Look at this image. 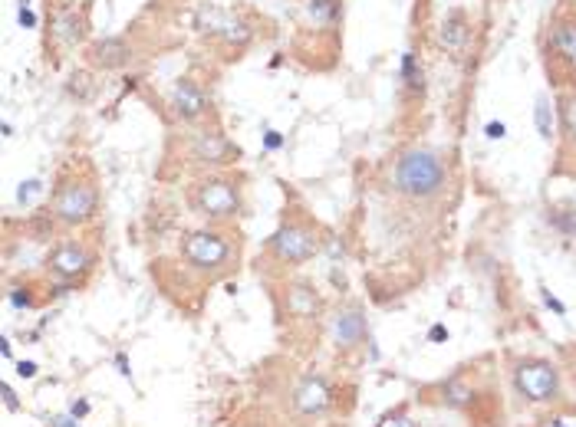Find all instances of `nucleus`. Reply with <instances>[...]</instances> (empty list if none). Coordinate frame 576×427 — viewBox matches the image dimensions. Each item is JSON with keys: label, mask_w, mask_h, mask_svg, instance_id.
<instances>
[{"label": "nucleus", "mask_w": 576, "mask_h": 427, "mask_svg": "<svg viewBox=\"0 0 576 427\" xmlns=\"http://www.w3.org/2000/svg\"><path fill=\"white\" fill-rule=\"evenodd\" d=\"M392 184H395V191L412 201H432L445 191L448 164L432 148H409L392 168Z\"/></svg>", "instance_id": "1"}, {"label": "nucleus", "mask_w": 576, "mask_h": 427, "mask_svg": "<svg viewBox=\"0 0 576 427\" xmlns=\"http://www.w3.org/2000/svg\"><path fill=\"white\" fill-rule=\"evenodd\" d=\"M181 260L195 273L205 276H221L224 270H231V263L238 260V244L221 230H191L181 237Z\"/></svg>", "instance_id": "2"}, {"label": "nucleus", "mask_w": 576, "mask_h": 427, "mask_svg": "<svg viewBox=\"0 0 576 427\" xmlns=\"http://www.w3.org/2000/svg\"><path fill=\"white\" fill-rule=\"evenodd\" d=\"M99 211V191L96 181L89 174H73L66 178L53 194V204H50V214L56 217V224L63 227H83L89 224Z\"/></svg>", "instance_id": "3"}, {"label": "nucleus", "mask_w": 576, "mask_h": 427, "mask_svg": "<svg viewBox=\"0 0 576 427\" xmlns=\"http://www.w3.org/2000/svg\"><path fill=\"white\" fill-rule=\"evenodd\" d=\"M320 230L316 224L303 220V217H290L283 220L277 230L267 240V253L277 260V263H290V267H300L306 260H313L320 253Z\"/></svg>", "instance_id": "4"}, {"label": "nucleus", "mask_w": 576, "mask_h": 427, "mask_svg": "<svg viewBox=\"0 0 576 427\" xmlns=\"http://www.w3.org/2000/svg\"><path fill=\"white\" fill-rule=\"evenodd\" d=\"M191 207H195L201 217H207L211 224H221V220H231L240 214V188L238 181L231 178H221V174H207L195 184L191 191Z\"/></svg>", "instance_id": "5"}, {"label": "nucleus", "mask_w": 576, "mask_h": 427, "mask_svg": "<svg viewBox=\"0 0 576 427\" xmlns=\"http://www.w3.org/2000/svg\"><path fill=\"white\" fill-rule=\"evenodd\" d=\"M514 384H517L523 401L547 405L560 395V372H556V365L544 362V358H527V362H517V368H514Z\"/></svg>", "instance_id": "6"}, {"label": "nucleus", "mask_w": 576, "mask_h": 427, "mask_svg": "<svg viewBox=\"0 0 576 427\" xmlns=\"http://www.w3.org/2000/svg\"><path fill=\"white\" fill-rule=\"evenodd\" d=\"M92 263H96V256L83 240H60L46 256V270L60 283H73V286L83 283V276L92 270Z\"/></svg>", "instance_id": "7"}, {"label": "nucleus", "mask_w": 576, "mask_h": 427, "mask_svg": "<svg viewBox=\"0 0 576 427\" xmlns=\"http://www.w3.org/2000/svg\"><path fill=\"white\" fill-rule=\"evenodd\" d=\"M238 155V148L231 145L218 128H201L191 135V158L198 164H207V168H221V164H231V158Z\"/></svg>", "instance_id": "8"}, {"label": "nucleus", "mask_w": 576, "mask_h": 427, "mask_svg": "<svg viewBox=\"0 0 576 427\" xmlns=\"http://www.w3.org/2000/svg\"><path fill=\"white\" fill-rule=\"evenodd\" d=\"M333 405V388L323 374H306L303 382L296 384L294 391V411L303 417H316L323 414L327 407Z\"/></svg>", "instance_id": "9"}, {"label": "nucleus", "mask_w": 576, "mask_h": 427, "mask_svg": "<svg viewBox=\"0 0 576 427\" xmlns=\"http://www.w3.org/2000/svg\"><path fill=\"white\" fill-rule=\"evenodd\" d=\"M168 106H172V112L181 118V122H198V118L211 108V99L205 96V89L198 83L178 79V83L172 85V92H168Z\"/></svg>", "instance_id": "10"}, {"label": "nucleus", "mask_w": 576, "mask_h": 427, "mask_svg": "<svg viewBox=\"0 0 576 427\" xmlns=\"http://www.w3.org/2000/svg\"><path fill=\"white\" fill-rule=\"evenodd\" d=\"M329 329H333V342L339 349H356L362 339H369V322H366V312L359 306H343L329 319Z\"/></svg>", "instance_id": "11"}, {"label": "nucleus", "mask_w": 576, "mask_h": 427, "mask_svg": "<svg viewBox=\"0 0 576 427\" xmlns=\"http://www.w3.org/2000/svg\"><path fill=\"white\" fill-rule=\"evenodd\" d=\"M471 36H474V30H471L467 13L465 10H448L445 20H441V27H438V46H441L448 56L461 59V56L467 53V46H471Z\"/></svg>", "instance_id": "12"}, {"label": "nucleus", "mask_w": 576, "mask_h": 427, "mask_svg": "<svg viewBox=\"0 0 576 427\" xmlns=\"http://www.w3.org/2000/svg\"><path fill=\"white\" fill-rule=\"evenodd\" d=\"M198 27L205 33H211V36L224 40L228 46H244V43L250 40L247 23L238 20V17H231V13H224V10H201L198 13Z\"/></svg>", "instance_id": "13"}, {"label": "nucleus", "mask_w": 576, "mask_h": 427, "mask_svg": "<svg viewBox=\"0 0 576 427\" xmlns=\"http://www.w3.org/2000/svg\"><path fill=\"white\" fill-rule=\"evenodd\" d=\"M86 56L96 69H122L132 59V46L125 36H102V40L89 43Z\"/></svg>", "instance_id": "14"}, {"label": "nucleus", "mask_w": 576, "mask_h": 427, "mask_svg": "<svg viewBox=\"0 0 576 427\" xmlns=\"http://www.w3.org/2000/svg\"><path fill=\"white\" fill-rule=\"evenodd\" d=\"M547 56H556V59H563L566 66L576 69V17H556L550 23Z\"/></svg>", "instance_id": "15"}, {"label": "nucleus", "mask_w": 576, "mask_h": 427, "mask_svg": "<svg viewBox=\"0 0 576 427\" xmlns=\"http://www.w3.org/2000/svg\"><path fill=\"white\" fill-rule=\"evenodd\" d=\"M287 312L300 322L320 319L323 299H320V293H316L310 283H290V286H287Z\"/></svg>", "instance_id": "16"}, {"label": "nucleus", "mask_w": 576, "mask_h": 427, "mask_svg": "<svg viewBox=\"0 0 576 427\" xmlns=\"http://www.w3.org/2000/svg\"><path fill=\"white\" fill-rule=\"evenodd\" d=\"M83 36H86V20H83L76 10H63L53 20V40L56 43H63V46H76Z\"/></svg>", "instance_id": "17"}, {"label": "nucleus", "mask_w": 576, "mask_h": 427, "mask_svg": "<svg viewBox=\"0 0 576 427\" xmlns=\"http://www.w3.org/2000/svg\"><path fill=\"white\" fill-rule=\"evenodd\" d=\"M556 102L547 92H540L537 96V102H533V125H537V132H540V139L544 141H554L556 139Z\"/></svg>", "instance_id": "18"}, {"label": "nucleus", "mask_w": 576, "mask_h": 427, "mask_svg": "<svg viewBox=\"0 0 576 427\" xmlns=\"http://www.w3.org/2000/svg\"><path fill=\"white\" fill-rule=\"evenodd\" d=\"M336 13H339L336 0H306L303 4V17H306V23H313V27H333V23H336Z\"/></svg>", "instance_id": "19"}, {"label": "nucleus", "mask_w": 576, "mask_h": 427, "mask_svg": "<svg viewBox=\"0 0 576 427\" xmlns=\"http://www.w3.org/2000/svg\"><path fill=\"white\" fill-rule=\"evenodd\" d=\"M399 76H402V83L409 92H422L425 89V69H422V63H418V53H415V50H405L402 53Z\"/></svg>", "instance_id": "20"}, {"label": "nucleus", "mask_w": 576, "mask_h": 427, "mask_svg": "<svg viewBox=\"0 0 576 427\" xmlns=\"http://www.w3.org/2000/svg\"><path fill=\"white\" fill-rule=\"evenodd\" d=\"M556 112H560V128H563L566 141L576 145V92L560 99V108H556Z\"/></svg>", "instance_id": "21"}, {"label": "nucleus", "mask_w": 576, "mask_h": 427, "mask_svg": "<svg viewBox=\"0 0 576 427\" xmlns=\"http://www.w3.org/2000/svg\"><path fill=\"white\" fill-rule=\"evenodd\" d=\"M550 224L566 237H576V211H550Z\"/></svg>", "instance_id": "22"}, {"label": "nucleus", "mask_w": 576, "mask_h": 427, "mask_svg": "<svg viewBox=\"0 0 576 427\" xmlns=\"http://www.w3.org/2000/svg\"><path fill=\"white\" fill-rule=\"evenodd\" d=\"M40 191H43V181H40V178H27V181H20V188H17V204L27 207V204L33 201V194H40Z\"/></svg>", "instance_id": "23"}, {"label": "nucleus", "mask_w": 576, "mask_h": 427, "mask_svg": "<svg viewBox=\"0 0 576 427\" xmlns=\"http://www.w3.org/2000/svg\"><path fill=\"white\" fill-rule=\"evenodd\" d=\"M20 7H17V23H20L23 30H36V23H40V17L33 13V7H30V0H17Z\"/></svg>", "instance_id": "24"}, {"label": "nucleus", "mask_w": 576, "mask_h": 427, "mask_svg": "<svg viewBox=\"0 0 576 427\" xmlns=\"http://www.w3.org/2000/svg\"><path fill=\"white\" fill-rule=\"evenodd\" d=\"M379 427H415V421L405 414L402 407H395V411H389V414H382Z\"/></svg>", "instance_id": "25"}, {"label": "nucleus", "mask_w": 576, "mask_h": 427, "mask_svg": "<svg viewBox=\"0 0 576 427\" xmlns=\"http://www.w3.org/2000/svg\"><path fill=\"white\" fill-rule=\"evenodd\" d=\"M540 299H544V306H547L550 312H554V316H560V319L566 316V302H563L560 296H556V293H550L547 286H540Z\"/></svg>", "instance_id": "26"}, {"label": "nucleus", "mask_w": 576, "mask_h": 427, "mask_svg": "<svg viewBox=\"0 0 576 427\" xmlns=\"http://www.w3.org/2000/svg\"><path fill=\"white\" fill-rule=\"evenodd\" d=\"M280 148H287V135L277 132V128H267L263 132V151H280Z\"/></svg>", "instance_id": "27"}, {"label": "nucleus", "mask_w": 576, "mask_h": 427, "mask_svg": "<svg viewBox=\"0 0 576 427\" xmlns=\"http://www.w3.org/2000/svg\"><path fill=\"white\" fill-rule=\"evenodd\" d=\"M11 306H13V309H33V296H30V289L13 286V289H11Z\"/></svg>", "instance_id": "28"}, {"label": "nucleus", "mask_w": 576, "mask_h": 427, "mask_svg": "<svg viewBox=\"0 0 576 427\" xmlns=\"http://www.w3.org/2000/svg\"><path fill=\"white\" fill-rule=\"evenodd\" d=\"M69 414L79 417V421H86V417L92 414V405H89L86 398H73V401H69Z\"/></svg>", "instance_id": "29"}, {"label": "nucleus", "mask_w": 576, "mask_h": 427, "mask_svg": "<svg viewBox=\"0 0 576 427\" xmlns=\"http://www.w3.org/2000/svg\"><path fill=\"white\" fill-rule=\"evenodd\" d=\"M484 139L488 141H504L507 139V125H504V122H488V125H484Z\"/></svg>", "instance_id": "30"}, {"label": "nucleus", "mask_w": 576, "mask_h": 427, "mask_svg": "<svg viewBox=\"0 0 576 427\" xmlns=\"http://www.w3.org/2000/svg\"><path fill=\"white\" fill-rule=\"evenodd\" d=\"M448 335H451V332H448L445 322H435V326L428 329V342H432V345H445Z\"/></svg>", "instance_id": "31"}, {"label": "nucleus", "mask_w": 576, "mask_h": 427, "mask_svg": "<svg viewBox=\"0 0 576 427\" xmlns=\"http://www.w3.org/2000/svg\"><path fill=\"white\" fill-rule=\"evenodd\" d=\"M112 365H116V372H119L122 378H132V362H129V355H125V352L112 355Z\"/></svg>", "instance_id": "32"}, {"label": "nucleus", "mask_w": 576, "mask_h": 427, "mask_svg": "<svg viewBox=\"0 0 576 427\" xmlns=\"http://www.w3.org/2000/svg\"><path fill=\"white\" fill-rule=\"evenodd\" d=\"M36 372H40V365L30 362V358H20V362H17V374H20V378H27V382H30V378H36Z\"/></svg>", "instance_id": "33"}, {"label": "nucleus", "mask_w": 576, "mask_h": 427, "mask_svg": "<svg viewBox=\"0 0 576 427\" xmlns=\"http://www.w3.org/2000/svg\"><path fill=\"white\" fill-rule=\"evenodd\" d=\"M50 427H79V417H73L69 411L66 414H53L50 417Z\"/></svg>", "instance_id": "34"}, {"label": "nucleus", "mask_w": 576, "mask_h": 427, "mask_svg": "<svg viewBox=\"0 0 576 427\" xmlns=\"http://www.w3.org/2000/svg\"><path fill=\"white\" fill-rule=\"evenodd\" d=\"M4 407H7V411H20V401H17L11 384H4Z\"/></svg>", "instance_id": "35"}, {"label": "nucleus", "mask_w": 576, "mask_h": 427, "mask_svg": "<svg viewBox=\"0 0 576 427\" xmlns=\"http://www.w3.org/2000/svg\"><path fill=\"white\" fill-rule=\"evenodd\" d=\"M0 355H4V358H13V345L7 335H0Z\"/></svg>", "instance_id": "36"}, {"label": "nucleus", "mask_w": 576, "mask_h": 427, "mask_svg": "<svg viewBox=\"0 0 576 427\" xmlns=\"http://www.w3.org/2000/svg\"><path fill=\"white\" fill-rule=\"evenodd\" d=\"M550 427H566V424H563V421H554V424H550Z\"/></svg>", "instance_id": "37"}]
</instances>
